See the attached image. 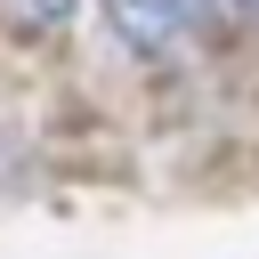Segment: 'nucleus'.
Returning a JSON list of instances; mask_svg holds the SVG:
<instances>
[{
  "label": "nucleus",
  "instance_id": "nucleus-1",
  "mask_svg": "<svg viewBox=\"0 0 259 259\" xmlns=\"http://www.w3.org/2000/svg\"><path fill=\"white\" fill-rule=\"evenodd\" d=\"M105 8L130 49H178L186 32H202L219 16H259V0H105Z\"/></svg>",
  "mask_w": 259,
  "mask_h": 259
},
{
  "label": "nucleus",
  "instance_id": "nucleus-2",
  "mask_svg": "<svg viewBox=\"0 0 259 259\" xmlns=\"http://www.w3.org/2000/svg\"><path fill=\"white\" fill-rule=\"evenodd\" d=\"M16 16H32V24H57V16H73V0H8Z\"/></svg>",
  "mask_w": 259,
  "mask_h": 259
}]
</instances>
